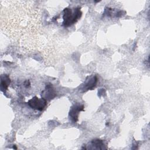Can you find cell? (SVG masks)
Returning a JSON list of instances; mask_svg holds the SVG:
<instances>
[{"label": "cell", "mask_w": 150, "mask_h": 150, "mask_svg": "<svg viewBox=\"0 0 150 150\" xmlns=\"http://www.w3.org/2000/svg\"><path fill=\"white\" fill-rule=\"evenodd\" d=\"M63 12V25L64 26H69L74 24L81 15V12L79 8L74 9L73 11L70 8H65Z\"/></svg>", "instance_id": "6da1fadb"}, {"label": "cell", "mask_w": 150, "mask_h": 150, "mask_svg": "<svg viewBox=\"0 0 150 150\" xmlns=\"http://www.w3.org/2000/svg\"><path fill=\"white\" fill-rule=\"evenodd\" d=\"M46 100L44 98H39L37 97H34L28 101V105L33 109L42 111L46 105Z\"/></svg>", "instance_id": "7a4b0ae2"}, {"label": "cell", "mask_w": 150, "mask_h": 150, "mask_svg": "<svg viewBox=\"0 0 150 150\" xmlns=\"http://www.w3.org/2000/svg\"><path fill=\"white\" fill-rule=\"evenodd\" d=\"M84 107L83 105H74L70 110L69 115L73 122H76L78 120L79 114L81 111H83Z\"/></svg>", "instance_id": "3957f363"}, {"label": "cell", "mask_w": 150, "mask_h": 150, "mask_svg": "<svg viewBox=\"0 0 150 150\" xmlns=\"http://www.w3.org/2000/svg\"><path fill=\"white\" fill-rule=\"evenodd\" d=\"M43 93V94L44 95V98L46 100V98L49 99H52L53 97H55L56 93L54 91V90L52 88V86L50 84H46V89L42 91Z\"/></svg>", "instance_id": "277c9868"}, {"label": "cell", "mask_w": 150, "mask_h": 150, "mask_svg": "<svg viewBox=\"0 0 150 150\" xmlns=\"http://www.w3.org/2000/svg\"><path fill=\"white\" fill-rule=\"evenodd\" d=\"M10 83V79L6 74L1 76V88L2 91H5Z\"/></svg>", "instance_id": "5b68a950"}, {"label": "cell", "mask_w": 150, "mask_h": 150, "mask_svg": "<svg viewBox=\"0 0 150 150\" xmlns=\"http://www.w3.org/2000/svg\"><path fill=\"white\" fill-rule=\"evenodd\" d=\"M91 144L96 146L97 149H104L105 148H104V143L100 139H94L91 141Z\"/></svg>", "instance_id": "8992f818"}]
</instances>
